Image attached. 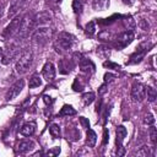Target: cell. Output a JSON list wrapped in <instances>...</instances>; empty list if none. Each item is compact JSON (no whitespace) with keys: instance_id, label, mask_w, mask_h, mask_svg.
Instances as JSON below:
<instances>
[{"instance_id":"6da1fadb","label":"cell","mask_w":157,"mask_h":157,"mask_svg":"<svg viewBox=\"0 0 157 157\" xmlns=\"http://www.w3.org/2000/svg\"><path fill=\"white\" fill-rule=\"evenodd\" d=\"M74 43H75V37L71 33L60 32L54 40V47L58 52L64 53V52H67L69 49H71Z\"/></svg>"},{"instance_id":"7a4b0ae2","label":"cell","mask_w":157,"mask_h":157,"mask_svg":"<svg viewBox=\"0 0 157 157\" xmlns=\"http://www.w3.org/2000/svg\"><path fill=\"white\" fill-rule=\"evenodd\" d=\"M33 63V53L31 49H26L21 53V55L18 56L17 61H16V65H15V69H16V72L17 74H25L28 71V69L31 67Z\"/></svg>"},{"instance_id":"3957f363","label":"cell","mask_w":157,"mask_h":157,"mask_svg":"<svg viewBox=\"0 0 157 157\" xmlns=\"http://www.w3.org/2000/svg\"><path fill=\"white\" fill-rule=\"evenodd\" d=\"M33 27H34V18H32L28 15H26V16L22 17L20 27H18V31H17V33L15 36L18 37V38H26L32 32Z\"/></svg>"},{"instance_id":"277c9868","label":"cell","mask_w":157,"mask_h":157,"mask_svg":"<svg viewBox=\"0 0 157 157\" xmlns=\"http://www.w3.org/2000/svg\"><path fill=\"white\" fill-rule=\"evenodd\" d=\"M33 42L38 45H44L52 38V29L48 27H40L33 33Z\"/></svg>"},{"instance_id":"5b68a950","label":"cell","mask_w":157,"mask_h":157,"mask_svg":"<svg viewBox=\"0 0 157 157\" xmlns=\"http://www.w3.org/2000/svg\"><path fill=\"white\" fill-rule=\"evenodd\" d=\"M130 96L134 102H142L146 98V86L140 82H135L131 87Z\"/></svg>"},{"instance_id":"8992f818","label":"cell","mask_w":157,"mask_h":157,"mask_svg":"<svg viewBox=\"0 0 157 157\" xmlns=\"http://www.w3.org/2000/svg\"><path fill=\"white\" fill-rule=\"evenodd\" d=\"M23 86H25V81L22 80V78H20V80H17L13 85H11V87L9 88V91L6 92V96H5V99L9 102V101H11V99H13L15 97H17L18 94H20V92L22 91V88H23Z\"/></svg>"},{"instance_id":"52a82bcc","label":"cell","mask_w":157,"mask_h":157,"mask_svg":"<svg viewBox=\"0 0 157 157\" xmlns=\"http://www.w3.org/2000/svg\"><path fill=\"white\" fill-rule=\"evenodd\" d=\"M21 20H22V17H16V18H13V20L10 22V25L4 29L2 36H4L5 38H10V37L15 36V34L17 33V31H18V27H20V23H21Z\"/></svg>"},{"instance_id":"ba28073f","label":"cell","mask_w":157,"mask_h":157,"mask_svg":"<svg viewBox=\"0 0 157 157\" xmlns=\"http://www.w3.org/2000/svg\"><path fill=\"white\" fill-rule=\"evenodd\" d=\"M134 39V33L131 31H128V32H124L121 34H119L117 37V40H115V45L120 49V48H124L126 47L128 44H130Z\"/></svg>"},{"instance_id":"9c48e42d","label":"cell","mask_w":157,"mask_h":157,"mask_svg":"<svg viewBox=\"0 0 157 157\" xmlns=\"http://www.w3.org/2000/svg\"><path fill=\"white\" fill-rule=\"evenodd\" d=\"M42 75L44 77L45 81H53L54 77H55V66L53 63L50 61H47L43 66V70H42Z\"/></svg>"},{"instance_id":"30bf717a","label":"cell","mask_w":157,"mask_h":157,"mask_svg":"<svg viewBox=\"0 0 157 157\" xmlns=\"http://www.w3.org/2000/svg\"><path fill=\"white\" fill-rule=\"evenodd\" d=\"M52 21V15L48 12V11H42L39 12L38 15H36L34 17V23L39 25V26H43V25H47Z\"/></svg>"},{"instance_id":"8fae6325","label":"cell","mask_w":157,"mask_h":157,"mask_svg":"<svg viewBox=\"0 0 157 157\" xmlns=\"http://www.w3.org/2000/svg\"><path fill=\"white\" fill-rule=\"evenodd\" d=\"M36 128H37V125H36L34 121H27V123H25L22 125L20 132L23 136H32L36 132Z\"/></svg>"},{"instance_id":"7c38bea8","label":"cell","mask_w":157,"mask_h":157,"mask_svg":"<svg viewBox=\"0 0 157 157\" xmlns=\"http://www.w3.org/2000/svg\"><path fill=\"white\" fill-rule=\"evenodd\" d=\"M33 147H34V142L32 140H22L17 145V152L18 153H27V152L32 151Z\"/></svg>"},{"instance_id":"4fadbf2b","label":"cell","mask_w":157,"mask_h":157,"mask_svg":"<svg viewBox=\"0 0 157 157\" xmlns=\"http://www.w3.org/2000/svg\"><path fill=\"white\" fill-rule=\"evenodd\" d=\"M16 52H17V48H16V47H11V48L4 50V52H2V56H1L2 64H9V63L16 56Z\"/></svg>"},{"instance_id":"5bb4252c","label":"cell","mask_w":157,"mask_h":157,"mask_svg":"<svg viewBox=\"0 0 157 157\" xmlns=\"http://www.w3.org/2000/svg\"><path fill=\"white\" fill-rule=\"evenodd\" d=\"M25 2H26V0H12L10 10H9V18L12 17L20 9H22L25 6Z\"/></svg>"},{"instance_id":"9a60e30c","label":"cell","mask_w":157,"mask_h":157,"mask_svg":"<svg viewBox=\"0 0 157 157\" xmlns=\"http://www.w3.org/2000/svg\"><path fill=\"white\" fill-rule=\"evenodd\" d=\"M86 145L88 147H93L97 142V135L92 129H87V134H86Z\"/></svg>"},{"instance_id":"2e32d148","label":"cell","mask_w":157,"mask_h":157,"mask_svg":"<svg viewBox=\"0 0 157 157\" xmlns=\"http://www.w3.org/2000/svg\"><path fill=\"white\" fill-rule=\"evenodd\" d=\"M125 136H126V129H125L123 125L118 126V129H117V145L121 146V144H123Z\"/></svg>"},{"instance_id":"e0dca14e","label":"cell","mask_w":157,"mask_h":157,"mask_svg":"<svg viewBox=\"0 0 157 157\" xmlns=\"http://www.w3.org/2000/svg\"><path fill=\"white\" fill-rule=\"evenodd\" d=\"M76 114V110L71 107V105H69V104H65V105H63V108H61V110L59 112V115L60 117H65V115H75Z\"/></svg>"},{"instance_id":"ac0fdd59","label":"cell","mask_w":157,"mask_h":157,"mask_svg":"<svg viewBox=\"0 0 157 157\" xmlns=\"http://www.w3.org/2000/svg\"><path fill=\"white\" fill-rule=\"evenodd\" d=\"M80 67H81V70L85 71V72H88V70L93 71V69H94L93 64H92L90 60H87V59L81 60V63H80Z\"/></svg>"},{"instance_id":"d6986e66","label":"cell","mask_w":157,"mask_h":157,"mask_svg":"<svg viewBox=\"0 0 157 157\" xmlns=\"http://www.w3.org/2000/svg\"><path fill=\"white\" fill-rule=\"evenodd\" d=\"M42 85V81L39 78V76L37 74L32 75V77L29 78V88H36V87H39Z\"/></svg>"},{"instance_id":"ffe728a7","label":"cell","mask_w":157,"mask_h":157,"mask_svg":"<svg viewBox=\"0 0 157 157\" xmlns=\"http://www.w3.org/2000/svg\"><path fill=\"white\" fill-rule=\"evenodd\" d=\"M94 99V93L93 92H87V93H83L82 94V103L83 105H88L93 102Z\"/></svg>"},{"instance_id":"44dd1931","label":"cell","mask_w":157,"mask_h":157,"mask_svg":"<svg viewBox=\"0 0 157 157\" xmlns=\"http://www.w3.org/2000/svg\"><path fill=\"white\" fill-rule=\"evenodd\" d=\"M49 134L52 135L53 139H58L60 136V128L58 124H52L49 126Z\"/></svg>"},{"instance_id":"7402d4cb","label":"cell","mask_w":157,"mask_h":157,"mask_svg":"<svg viewBox=\"0 0 157 157\" xmlns=\"http://www.w3.org/2000/svg\"><path fill=\"white\" fill-rule=\"evenodd\" d=\"M146 94H147V99H148L150 102H153V101L156 99V97H157L156 90H155L153 87H150V86L146 87Z\"/></svg>"},{"instance_id":"603a6c76","label":"cell","mask_w":157,"mask_h":157,"mask_svg":"<svg viewBox=\"0 0 157 157\" xmlns=\"http://www.w3.org/2000/svg\"><path fill=\"white\" fill-rule=\"evenodd\" d=\"M150 139H151L152 145H156V140H157V131H156V128H155L153 125H151V128H150Z\"/></svg>"},{"instance_id":"cb8c5ba5","label":"cell","mask_w":157,"mask_h":157,"mask_svg":"<svg viewBox=\"0 0 157 157\" xmlns=\"http://www.w3.org/2000/svg\"><path fill=\"white\" fill-rule=\"evenodd\" d=\"M144 123H145V124H147V125H152V124L155 123V118H153V115H152L151 113H147V114L145 115Z\"/></svg>"},{"instance_id":"d4e9b609","label":"cell","mask_w":157,"mask_h":157,"mask_svg":"<svg viewBox=\"0 0 157 157\" xmlns=\"http://www.w3.org/2000/svg\"><path fill=\"white\" fill-rule=\"evenodd\" d=\"M72 9H74V11L77 13V12H80L81 11V9H82V5H81V1L80 0H74V2H72Z\"/></svg>"},{"instance_id":"484cf974","label":"cell","mask_w":157,"mask_h":157,"mask_svg":"<svg viewBox=\"0 0 157 157\" xmlns=\"http://www.w3.org/2000/svg\"><path fill=\"white\" fill-rule=\"evenodd\" d=\"M147 155H148V148L146 146H144L142 150L137 151V156H147Z\"/></svg>"},{"instance_id":"4316f807","label":"cell","mask_w":157,"mask_h":157,"mask_svg":"<svg viewBox=\"0 0 157 157\" xmlns=\"http://www.w3.org/2000/svg\"><path fill=\"white\" fill-rule=\"evenodd\" d=\"M59 152H60V148H59V147H55L54 150L48 151V152H47V155H49V156H55V155H58Z\"/></svg>"},{"instance_id":"83f0119b","label":"cell","mask_w":157,"mask_h":157,"mask_svg":"<svg viewBox=\"0 0 157 157\" xmlns=\"http://www.w3.org/2000/svg\"><path fill=\"white\" fill-rule=\"evenodd\" d=\"M87 32L90 31V33H93V31H94V27H93V22H91L90 25H87Z\"/></svg>"},{"instance_id":"f1b7e54d","label":"cell","mask_w":157,"mask_h":157,"mask_svg":"<svg viewBox=\"0 0 157 157\" xmlns=\"http://www.w3.org/2000/svg\"><path fill=\"white\" fill-rule=\"evenodd\" d=\"M80 121H81V123L85 125V128H90V123H88V121H87L85 118H80Z\"/></svg>"},{"instance_id":"f546056e","label":"cell","mask_w":157,"mask_h":157,"mask_svg":"<svg viewBox=\"0 0 157 157\" xmlns=\"http://www.w3.org/2000/svg\"><path fill=\"white\" fill-rule=\"evenodd\" d=\"M123 2L124 4H128V5H131L134 2V0H123Z\"/></svg>"},{"instance_id":"4dcf8cb0","label":"cell","mask_w":157,"mask_h":157,"mask_svg":"<svg viewBox=\"0 0 157 157\" xmlns=\"http://www.w3.org/2000/svg\"><path fill=\"white\" fill-rule=\"evenodd\" d=\"M49 2H54V4H58V2H60V0H48Z\"/></svg>"},{"instance_id":"1f68e13d","label":"cell","mask_w":157,"mask_h":157,"mask_svg":"<svg viewBox=\"0 0 157 157\" xmlns=\"http://www.w3.org/2000/svg\"><path fill=\"white\" fill-rule=\"evenodd\" d=\"M2 7H4V6H2V5H0V16H1V13H2Z\"/></svg>"},{"instance_id":"d6a6232c","label":"cell","mask_w":157,"mask_h":157,"mask_svg":"<svg viewBox=\"0 0 157 157\" xmlns=\"http://www.w3.org/2000/svg\"><path fill=\"white\" fill-rule=\"evenodd\" d=\"M1 56H2V49L0 48V59H1Z\"/></svg>"}]
</instances>
